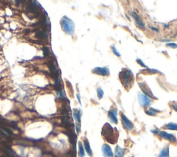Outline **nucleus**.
I'll use <instances>...</instances> for the list:
<instances>
[{
    "instance_id": "nucleus-1",
    "label": "nucleus",
    "mask_w": 177,
    "mask_h": 157,
    "mask_svg": "<svg viewBox=\"0 0 177 157\" xmlns=\"http://www.w3.org/2000/svg\"><path fill=\"white\" fill-rule=\"evenodd\" d=\"M119 78L122 84L125 88L131 87L134 82V75L131 71L128 69H124L120 72Z\"/></svg>"
},
{
    "instance_id": "nucleus-2",
    "label": "nucleus",
    "mask_w": 177,
    "mask_h": 157,
    "mask_svg": "<svg viewBox=\"0 0 177 157\" xmlns=\"http://www.w3.org/2000/svg\"><path fill=\"white\" fill-rule=\"evenodd\" d=\"M102 135L108 142L112 144L115 143V141H117L118 136H115L114 128L109 123H105L103 126L102 129Z\"/></svg>"
},
{
    "instance_id": "nucleus-3",
    "label": "nucleus",
    "mask_w": 177,
    "mask_h": 157,
    "mask_svg": "<svg viewBox=\"0 0 177 157\" xmlns=\"http://www.w3.org/2000/svg\"><path fill=\"white\" fill-rule=\"evenodd\" d=\"M62 29L68 34H72L74 31V24L71 19L67 18L62 20Z\"/></svg>"
},
{
    "instance_id": "nucleus-4",
    "label": "nucleus",
    "mask_w": 177,
    "mask_h": 157,
    "mask_svg": "<svg viewBox=\"0 0 177 157\" xmlns=\"http://www.w3.org/2000/svg\"><path fill=\"white\" fill-rule=\"evenodd\" d=\"M139 101L140 105L143 107H147L151 104V99L147 95H145L142 93L139 94Z\"/></svg>"
},
{
    "instance_id": "nucleus-5",
    "label": "nucleus",
    "mask_w": 177,
    "mask_h": 157,
    "mask_svg": "<svg viewBox=\"0 0 177 157\" xmlns=\"http://www.w3.org/2000/svg\"><path fill=\"white\" fill-rule=\"evenodd\" d=\"M158 135L161 138L167 140L168 141H169L170 143H174L177 142V138L175 137V136H174L172 133H169L166 132H164V131H160V132L158 133Z\"/></svg>"
},
{
    "instance_id": "nucleus-6",
    "label": "nucleus",
    "mask_w": 177,
    "mask_h": 157,
    "mask_svg": "<svg viewBox=\"0 0 177 157\" xmlns=\"http://www.w3.org/2000/svg\"><path fill=\"white\" fill-rule=\"evenodd\" d=\"M121 120H122V123L123 125V127L127 130H131L134 127V125L130 121V120L127 118V116L123 114H121Z\"/></svg>"
},
{
    "instance_id": "nucleus-7",
    "label": "nucleus",
    "mask_w": 177,
    "mask_h": 157,
    "mask_svg": "<svg viewBox=\"0 0 177 157\" xmlns=\"http://www.w3.org/2000/svg\"><path fill=\"white\" fill-rule=\"evenodd\" d=\"M92 71L95 74L102 76H107L109 75V69L106 67H96L93 69Z\"/></svg>"
},
{
    "instance_id": "nucleus-8",
    "label": "nucleus",
    "mask_w": 177,
    "mask_h": 157,
    "mask_svg": "<svg viewBox=\"0 0 177 157\" xmlns=\"http://www.w3.org/2000/svg\"><path fill=\"white\" fill-rule=\"evenodd\" d=\"M102 153L104 157H114V153L110 146L107 144H104L102 146Z\"/></svg>"
},
{
    "instance_id": "nucleus-9",
    "label": "nucleus",
    "mask_w": 177,
    "mask_h": 157,
    "mask_svg": "<svg viewBox=\"0 0 177 157\" xmlns=\"http://www.w3.org/2000/svg\"><path fill=\"white\" fill-rule=\"evenodd\" d=\"M117 115H118V112L117 110H115V108L111 109L108 112V117L109 118L110 120L114 124L118 123V118H117Z\"/></svg>"
},
{
    "instance_id": "nucleus-10",
    "label": "nucleus",
    "mask_w": 177,
    "mask_h": 157,
    "mask_svg": "<svg viewBox=\"0 0 177 157\" xmlns=\"http://www.w3.org/2000/svg\"><path fill=\"white\" fill-rule=\"evenodd\" d=\"M131 16L134 17V19H135V23L136 24V25L139 26V28L141 29H145V24L143 22V21L141 20V19L140 18L139 15L135 12H131Z\"/></svg>"
},
{
    "instance_id": "nucleus-11",
    "label": "nucleus",
    "mask_w": 177,
    "mask_h": 157,
    "mask_svg": "<svg viewBox=\"0 0 177 157\" xmlns=\"http://www.w3.org/2000/svg\"><path fill=\"white\" fill-rule=\"evenodd\" d=\"M139 85H140V89L143 90L144 93L146 94V95H147L148 97H154V98H156L154 96H153V94H152V93L151 92V91L149 89H147V86H146L145 85V84L144 83H140V82H139Z\"/></svg>"
},
{
    "instance_id": "nucleus-12",
    "label": "nucleus",
    "mask_w": 177,
    "mask_h": 157,
    "mask_svg": "<svg viewBox=\"0 0 177 157\" xmlns=\"http://www.w3.org/2000/svg\"><path fill=\"white\" fill-rule=\"evenodd\" d=\"M115 157H124L125 154V149L122 148L119 145H117L115 149Z\"/></svg>"
},
{
    "instance_id": "nucleus-13",
    "label": "nucleus",
    "mask_w": 177,
    "mask_h": 157,
    "mask_svg": "<svg viewBox=\"0 0 177 157\" xmlns=\"http://www.w3.org/2000/svg\"><path fill=\"white\" fill-rule=\"evenodd\" d=\"M84 148H85V149L86 151V152L87 153V154L89 156V157H92V150H91V147H90V144L89 143L88 140L85 138L84 140Z\"/></svg>"
},
{
    "instance_id": "nucleus-14",
    "label": "nucleus",
    "mask_w": 177,
    "mask_h": 157,
    "mask_svg": "<svg viewBox=\"0 0 177 157\" xmlns=\"http://www.w3.org/2000/svg\"><path fill=\"white\" fill-rule=\"evenodd\" d=\"M158 157H169V147H165L162 149Z\"/></svg>"
},
{
    "instance_id": "nucleus-15",
    "label": "nucleus",
    "mask_w": 177,
    "mask_h": 157,
    "mask_svg": "<svg viewBox=\"0 0 177 157\" xmlns=\"http://www.w3.org/2000/svg\"><path fill=\"white\" fill-rule=\"evenodd\" d=\"M73 117L75 120L77 121V123H80L81 122V112L78 110H74L73 111Z\"/></svg>"
},
{
    "instance_id": "nucleus-16",
    "label": "nucleus",
    "mask_w": 177,
    "mask_h": 157,
    "mask_svg": "<svg viewBox=\"0 0 177 157\" xmlns=\"http://www.w3.org/2000/svg\"><path fill=\"white\" fill-rule=\"evenodd\" d=\"M160 111H161L151 107V108H149L148 110H146L145 111V113L147 115H149V116H156V115L157 114V113L160 112Z\"/></svg>"
},
{
    "instance_id": "nucleus-17",
    "label": "nucleus",
    "mask_w": 177,
    "mask_h": 157,
    "mask_svg": "<svg viewBox=\"0 0 177 157\" xmlns=\"http://www.w3.org/2000/svg\"><path fill=\"white\" fill-rule=\"evenodd\" d=\"M36 36L40 39H46L48 37V31H42L36 33Z\"/></svg>"
},
{
    "instance_id": "nucleus-18",
    "label": "nucleus",
    "mask_w": 177,
    "mask_h": 157,
    "mask_svg": "<svg viewBox=\"0 0 177 157\" xmlns=\"http://www.w3.org/2000/svg\"><path fill=\"white\" fill-rule=\"evenodd\" d=\"M165 128L169 130H175L177 131V123H169L165 125Z\"/></svg>"
},
{
    "instance_id": "nucleus-19",
    "label": "nucleus",
    "mask_w": 177,
    "mask_h": 157,
    "mask_svg": "<svg viewBox=\"0 0 177 157\" xmlns=\"http://www.w3.org/2000/svg\"><path fill=\"white\" fill-rule=\"evenodd\" d=\"M78 148H79V156H80V157H85V149H84V147H83L81 142L78 143Z\"/></svg>"
},
{
    "instance_id": "nucleus-20",
    "label": "nucleus",
    "mask_w": 177,
    "mask_h": 157,
    "mask_svg": "<svg viewBox=\"0 0 177 157\" xmlns=\"http://www.w3.org/2000/svg\"><path fill=\"white\" fill-rule=\"evenodd\" d=\"M97 94H98V98H99V99H101V98L103 97L104 92H103V90L101 89L100 87H98V88L97 89Z\"/></svg>"
},
{
    "instance_id": "nucleus-21",
    "label": "nucleus",
    "mask_w": 177,
    "mask_h": 157,
    "mask_svg": "<svg viewBox=\"0 0 177 157\" xmlns=\"http://www.w3.org/2000/svg\"><path fill=\"white\" fill-rule=\"evenodd\" d=\"M166 47H168L169 48H177V44L176 43H168L166 44Z\"/></svg>"
},
{
    "instance_id": "nucleus-22",
    "label": "nucleus",
    "mask_w": 177,
    "mask_h": 157,
    "mask_svg": "<svg viewBox=\"0 0 177 157\" xmlns=\"http://www.w3.org/2000/svg\"><path fill=\"white\" fill-rule=\"evenodd\" d=\"M43 51H44V56H48V55H49V50H48V48L44 47Z\"/></svg>"
},
{
    "instance_id": "nucleus-23",
    "label": "nucleus",
    "mask_w": 177,
    "mask_h": 157,
    "mask_svg": "<svg viewBox=\"0 0 177 157\" xmlns=\"http://www.w3.org/2000/svg\"><path fill=\"white\" fill-rule=\"evenodd\" d=\"M112 50H113V52H114V53L115 54V55H117V56H120V53L117 51V49H116V48L115 47H112Z\"/></svg>"
},
{
    "instance_id": "nucleus-24",
    "label": "nucleus",
    "mask_w": 177,
    "mask_h": 157,
    "mask_svg": "<svg viewBox=\"0 0 177 157\" xmlns=\"http://www.w3.org/2000/svg\"><path fill=\"white\" fill-rule=\"evenodd\" d=\"M76 128L77 133H79V132H80V123H76Z\"/></svg>"
},
{
    "instance_id": "nucleus-25",
    "label": "nucleus",
    "mask_w": 177,
    "mask_h": 157,
    "mask_svg": "<svg viewBox=\"0 0 177 157\" xmlns=\"http://www.w3.org/2000/svg\"><path fill=\"white\" fill-rule=\"evenodd\" d=\"M137 62H139V64H140V65H141V66H143V67H146V65H145V64H144L143 62H142V61H141L140 60H139V59H138V60H137Z\"/></svg>"
},
{
    "instance_id": "nucleus-26",
    "label": "nucleus",
    "mask_w": 177,
    "mask_h": 157,
    "mask_svg": "<svg viewBox=\"0 0 177 157\" xmlns=\"http://www.w3.org/2000/svg\"><path fill=\"white\" fill-rule=\"evenodd\" d=\"M152 133H154V134H158V133L160 132V131L158 130V129H156V130H152L151 131Z\"/></svg>"
},
{
    "instance_id": "nucleus-27",
    "label": "nucleus",
    "mask_w": 177,
    "mask_h": 157,
    "mask_svg": "<svg viewBox=\"0 0 177 157\" xmlns=\"http://www.w3.org/2000/svg\"><path fill=\"white\" fill-rule=\"evenodd\" d=\"M172 107L174 110H175L176 111H177V103H175V104H174V105H172Z\"/></svg>"
},
{
    "instance_id": "nucleus-28",
    "label": "nucleus",
    "mask_w": 177,
    "mask_h": 157,
    "mask_svg": "<svg viewBox=\"0 0 177 157\" xmlns=\"http://www.w3.org/2000/svg\"><path fill=\"white\" fill-rule=\"evenodd\" d=\"M151 29H152V30H154V31H155L156 32H158V29H156V28H154V27H152V26H149Z\"/></svg>"
},
{
    "instance_id": "nucleus-29",
    "label": "nucleus",
    "mask_w": 177,
    "mask_h": 157,
    "mask_svg": "<svg viewBox=\"0 0 177 157\" xmlns=\"http://www.w3.org/2000/svg\"><path fill=\"white\" fill-rule=\"evenodd\" d=\"M77 100H78V101H79V102H80V103H81V100H80V95H78V94H77Z\"/></svg>"
}]
</instances>
